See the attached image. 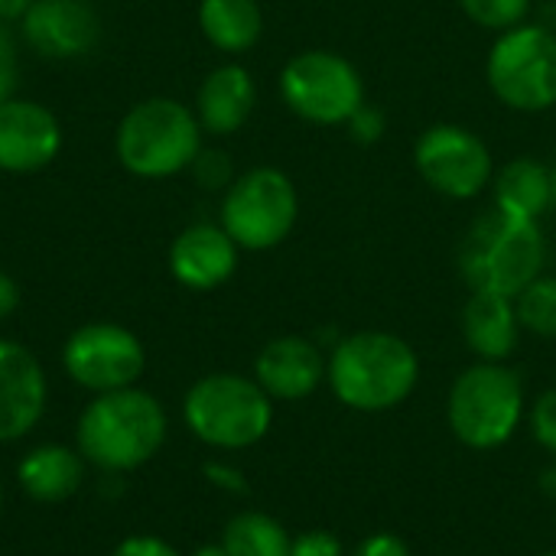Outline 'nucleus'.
<instances>
[{"label": "nucleus", "mask_w": 556, "mask_h": 556, "mask_svg": "<svg viewBox=\"0 0 556 556\" xmlns=\"http://www.w3.org/2000/svg\"><path fill=\"white\" fill-rule=\"evenodd\" d=\"M326 384L332 397L355 414L397 410L420 384V355L397 332L358 329L326 355Z\"/></svg>", "instance_id": "f257e3e1"}, {"label": "nucleus", "mask_w": 556, "mask_h": 556, "mask_svg": "<svg viewBox=\"0 0 556 556\" xmlns=\"http://www.w3.org/2000/svg\"><path fill=\"white\" fill-rule=\"evenodd\" d=\"M166 430L169 420L163 404L134 384L94 394L78 417L75 450L88 466L104 472H134L160 453Z\"/></svg>", "instance_id": "f03ea898"}, {"label": "nucleus", "mask_w": 556, "mask_h": 556, "mask_svg": "<svg viewBox=\"0 0 556 556\" xmlns=\"http://www.w3.org/2000/svg\"><path fill=\"white\" fill-rule=\"evenodd\" d=\"M528 417V391L508 362H476L450 384V433L476 453L502 450Z\"/></svg>", "instance_id": "7ed1b4c3"}, {"label": "nucleus", "mask_w": 556, "mask_h": 556, "mask_svg": "<svg viewBox=\"0 0 556 556\" xmlns=\"http://www.w3.org/2000/svg\"><path fill=\"white\" fill-rule=\"evenodd\" d=\"M202 124L176 98H147L134 104L114 134L117 163L137 179H169L202 153Z\"/></svg>", "instance_id": "20e7f679"}, {"label": "nucleus", "mask_w": 556, "mask_h": 556, "mask_svg": "<svg viewBox=\"0 0 556 556\" xmlns=\"http://www.w3.org/2000/svg\"><path fill=\"white\" fill-rule=\"evenodd\" d=\"M182 420L199 443L222 453H238L270 433L274 401L254 378L215 371L186 391Z\"/></svg>", "instance_id": "39448f33"}, {"label": "nucleus", "mask_w": 556, "mask_h": 556, "mask_svg": "<svg viewBox=\"0 0 556 556\" xmlns=\"http://www.w3.org/2000/svg\"><path fill=\"white\" fill-rule=\"evenodd\" d=\"M544 261L547 244L541 222L508 218L495 208L472 225L459 251V270L469 290H489L511 300L544 274Z\"/></svg>", "instance_id": "423d86ee"}, {"label": "nucleus", "mask_w": 556, "mask_h": 556, "mask_svg": "<svg viewBox=\"0 0 556 556\" xmlns=\"http://www.w3.org/2000/svg\"><path fill=\"white\" fill-rule=\"evenodd\" d=\"M485 81L492 94L518 114L556 108V29L528 20L498 33L485 59Z\"/></svg>", "instance_id": "0eeeda50"}, {"label": "nucleus", "mask_w": 556, "mask_h": 556, "mask_svg": "<svg viewBox=\"0 0 556 556\" xmlns=\"http://www.w3.org/2000/svg\"><path fill=\"white\" fill-rule=\"evenodd\" d=\"M296 218V182L277 166H254L225 189L218 225L241 251H270L293 235Z\"/></svg>", "instance_id": "6e6552de"}, {"label": "nucleus", "mask_w": 556, "mask_h": 556, "mask_svg": "<svg viewBox=\"0 0 556 556\" xmlns=\"http://www.w3.org/2000/svg\"><path fill=\"white\" fill-rule=\"evenodd\" d=\"M280 98L306 124L345 127L365 104V78L336 49H303L280 68Z\"/></svg>", "instance_id": "1a4fd4ad"}, {"label": "nucleus", "mask_w": 556, "mask_h": 556, "mask_svg": "<svg viewBox=\"0 0 556 556\" xmlns=\"http://www.w3.org/2000/svg\"><path fill=\"white\" fill-rule=\"evenodd\" d=\"M414 169L440 195L469 202L479 199L495 176V160L489 143L453 121L430 124L414 140Z\"/></svg>", "instance_id": "9d476101"}, {"label": "nucleus", "mask_w": 556, "mask_h": 556, "mask_svg": "<svg viewBox=\"0 0 556 556\" xmlns=\"http://www.w3.org/2000/svg\"><path fill=\"white\" fill-rule=\"evenodd\" d=\"M65 375L94 394L134 388L147 368L143 342L117 323H85L62 345Z\"/></svg>", "instance_id": "9b49d317"}, {"label": "nucleus", "mask_w": 556, "mask_h": 556, "mask_svg": "<svg viewBox=\"0 0 556 556\" xmlns=\"http://www.w3.org/2000/svg\"><path fill=\"white\" fill-rule=\"evenodd\" d=\"M23 39L42 59H81L101 39V16L91 0H33L20 16Z\"/></svg>", "instance_id": "f8f14e48"}, {"label": "nucleus", "mask_w": 556, "mask_h": 556, "mask_svg": "<svg viewBox=\"0 0 556 556\" xmlns=\"http://www.w3.org/2000/svg\"><path fill=\"white\" fill-rule=\"evenodd\" d=\"M62 150L59 117L29 98H10L0 104V169L39 173Z\"/></svg>", "instance_id": "ddd939ff"}, {"label": "nucleus", "mask_w": 556, "mask_h": 556, "mask_svg": "<svg viewBox=\"0 0 556 556\" xmlns=\"http://www.w3.org/2000/svg\"><path fill=\"white\" fill-rule=\"evenodd\" d=\"M49 384L39 358L13 342L0 339V443L23 440L46 414Z\"/></svg>", "instance_id": "4468645a"}, {"label": "nucleus", "mask_w": 556, "mask_h": 556, "mask_svg": "<svg viewBox=\"0 0 556 556\" xmlns=\"http://www.w3.org/2000/svg\"><path fill=\"white\" fill-rule=\"evenodd\" d=\"M238 254L241 248L231 241V235L222 225L195 222L173 238L166 264L176 283L195 293H208V290L225 287L235 277Z\"/></svg>", "instance_id": "2eb2a0df"}, {"label": "nucleus", "mask_w": 556, "mask_h": 556, "mask_svg": "<svg viewBox=\"0 0 556 556\" xmlns=\"http://www.w3.org/2000/svg\"><path fill=\"white\" fill-rule=\"evenodd\" d=\"M254 381L270 401H306L326 384V352L306 336L270 339L254 358Z\"/></svg>", "instance_id": "dca6fc26"}, {"label": "nucleus", "mask_w": 556, "mask_h": 556, "mask_svg": "<svg viewBox=\"0 0 556 556\" xmlns=\"http://www.w3.org/2000/svg\"><path fill=\"white\" fill-rule=\"evenodd\" d=\"M257 108V81L254 75L238 65L225 62L205 75V81L195 91V117L205 134L212 137H231L238 134Z\"/></svg>", "instance_id": "f3484780"}, {"label": "nucleus", "mask_w": 556, "mask_h": 556, "mask_svg": "<svg viewBox=\"0 0 556 556\" xmlns=\"http://www.w3.org/2000/svg\"><path fill=\"white\" fill-rule=\"evenodd\" d=\"M521 323L511 296L472 290L463 306V339L476 362H508L521 345Z\"/></svg>", "instance_id": "a211bd4d"}, {"label": "nucleus", "mask_w": 556, "mask_h": 556, "mask_svg": "<svg viewBox=\"0 0 556 556\" xmlns=\"http://www.w3.org/2000/svg\"><path fill=\"white\" fill-rule=\"evenodd\" d=\"M492 202L498 215L541 222L556 199L554 173L534 156H515L492 176Z\"/></svg>", "instance_id": "6ab92c4d"}, {"label": "nucleus", "mask_w": 556, "mask_h": 556, "mask_svg": "<svg viewBox=\"0 0 556 556\" xmlns=\"http://www.w3.org/2000/svg\"><path fill=\"white\" fill-rule=\"evenodd\" d=\"M16 479H20L23 492L33 502L55 505V502L72 498L81 489V482H85V459L72 446L42 443V446H36V450H29L23 456V463L16 466Z\"/></svg>", "instance_id": "aec40b11"}, {"label": "nucleus", "mask_w": 556, "mask_h": 556, "mask_svg": "<svg viewBox=\"0 0 556 556\" xmlns=\"http://www.w3.org/2000/svg\"><path fill=\"white\" fill-rule=\"evenodd\" d=\"M199 29L218 52L241 55L261 42L264 10L257 0H202Z\"/></svg>", "instance_id": "412c9836"}, {"label": "nucleus", "mask_w": 556, "mask_h": 556, "mask_svg": "<svg viewBox=\"0 0 556 556\" xmlns=\"http://www.w3.org/2000/svg\"><path fill=\"white\" fill-rule=\"evenodd\" d=\"M290 531L264 511L235 515L222 534L228 556H290Z\"/></svg>", "instance_id": "4be33fe9"}, {"label": "nucleus", "mask_w": 556, "mask_h": 556, "mask_svg": "<svg viewBox=\"0 0 556 556\" xmlns=\"http://www.w3.org/2000/svg\"><path fill=\"white\" fill-rule=\"evenodd\" d=\"M518 323L538 339H556V277L541 274L515 296Z\"/></svg>", "instance_id": "5701e85b"}, {"label": "nucleus", "mask_w": 556, "mask_h": 556, "mask_svg": "<svg viewBox=\"0 0 556 556\" xmlns=\"http://www.w3.org/2000/svg\"><path fill=\"white\" fill-rule=\"evenodd\" d=\"M459 7L476 26L498 36V33H508V29L528 23L534 0H459Z\"/></svg>", "instance_id": "b1692460"}, {"label": "nucleus", "mask_w": 556, "mask_h": 556, "mask_svg": "<svg viewBox=\"0 0 556 556\" xmlns=\"http://www.w3.org/2000/svg\"><path fill=\"white\" fill-rule=\"evenodd\" d=\"M528 424L534 443L556 459V388H547L534 397V404L528 407Z\"/></svg>", "instance_id": "393cba45"}, {"label": "nucleus", "mask_w": 556, "mask_h": 556, "mask_svg": "<svg viewBox=\"0 0 556 556\" xmlns=\"http://www.w3.org/2000/svg\"><path fill=\"white\" fill-rule=\"evenodd\" d=\"M189 169L195 173L199 186H205V189H228L235 182V166H231L228 153H222V150L202 147V153L195 156V163Z\"/></svg>", "instance_id": "a878e982"}, {"label": "nucleus", "mask_w": 556, "mask_h": 556, "mask_svg": "<svg viewBox=\"0 0 556 556\" xmlns=\"http://www.w3.org/2000/svg\"><path fill=\"white\" fill-rule=\"evenodd\" d=\"M20 78V46L7 23H0V104L13 98Z\"/></svg>", "instance_id": "bb28decb"}, {"label": "nucleus", "mask_w": 556, "mask_h": 556, "mask_svg": "<svg viewBox=\"0 0 556 556\" xmlns=\"http://www.w3.org/2000/svg\"><path fill=\"white\" fill-rule=\"evenodd\" d=\"M290 556H345V544L339 534L313 528L290 541Z\"/></svg>", "instance_id": "cd10ccee"}, {"label": "nucleus", "mask_w": 556, "mask_h": 556, "mask_svg": "<svg viewBox=\"0 0 556 556\" xmlns=\"http://www.w3.org/2000/svg\"><path fill=\"white\" fill-rule=\"evenodd\" d=\"M345 127H349V134H352L358 143H378V140L384 137V130H388L384 114H381L378 108H371L368 101L355 111V117H352Z\"/></svg>", "instance_id": "c85d7f7f"}, {"label": "nucleus", "mask_w": 556, "mask_h": 556, "mask_svg": "<svg viewBox=\"0 0 556 556\" xmlns=\"http://www.w3.org/2000/svg\"><path fill=\"white\" fill-rule=\"evenodd\" d=\"M202 472H205V479H208L215 489H222V492H228V495H248V479H244V472H241L238 466L222 463V459H208V463L202 466Z\"/></svg>", "instance_id": "c756f323"}, {"label": "nucleus", "mask_w": 556, "mask_h": 556, "mask_svg": "<svg viewBox=\"0 0 556 556\" xmlns=\"http://www.w3.org/2000/svg\"><path fill=\"white\" fill-rule=\"evenodd\" d=\"M352 556H414L410 554V547H407V541L404 538H397V534H391V531H378V534H368Z\"/></svg>", "instance_id": "7c9ffc66"}, {"label": "nucleus", "mask_w": 556, "mask_h": 556, "mask_svg": "<svg viewBox=\"0 0 556 556\" xmlns=\"http://www.w3.org/2000/svg\"><path fill=\"white\" fill-rule=\"evenodd\" d=\"M114 556H179L173 544H166L163 538H153V534H137V538H127L117 544Z\"/></svg>", "instance_id": "2f4dec72"}, {"label": "nucleus", "mask_w": 556, "mask_h": 556, "mask_svg": "<svg viewBox=\"0 0 556 556\" xmlns=\"http://www.w3.org/2000/svg\"><path fill=\"white\" fill-rule=\"evenodd\" d=\"M20 283L7 274V270H0V319H7V316H13L16 313V306H20Z\"/></svg>", "instance_id": "473e14b6"}, {"label": "nucleus", "mask_w": 556, "mask_h": 556, "mask_svg": "<svg viewBox=\"0 0 556 556\" xmlns=\"http://www.w3.org/2000/svg\"><path fill=\"white\" fill-rule=\"evenodd\" d=\"M33 0H0V23H10V20H20L26 13Z\"/></svg>", "instance_id": "72a5a7b5"}, {"label": "nucleus", "mask_w": 556, "mask_h": 556, "mask_svg": "<svg viewBox=\"0 0 556 556\" xmlns=\"http://www.w3.org/2000/svg\"><path fill=\"white\" fill-rule=\"evenodd\" d=\"M541 489H544V495H547V498H554L556 502V463L547 469V472H544V476H541Z\"/></svg>", "instance_id": "f704fd0d"}, {"label": "nucleus", "mask_w": 556, "mask_h": 556, "mask_svg": "<svg viewBox=\"0 0 556 556\" xmlns=\"http://www.w3.org/2000/svg\"><path fill=\"white\" fill-rule=\"evenodd\" d=\"M192 556H228V551L222 544H212V547H199Z\"/></svg>", "instance_id": "c9c22d12"}, {"label": "nucleus", "mask_w": 556, "mask_h": 556, "mask_svg": "<svg viewBox=\"0 0 556 556\" xmlns=\"http://www.w3.org/2000/svg\"><path fill=\"white\" fill-rule=\"evenodd\" d=\"M0 511H3V485H0Z\"/></svg>", "instance_id": "e433bc0d"}, {"label": "nucleus", "mask_w": 556, "mask_h": 556, "mask_svg": "<svg viewBox=\"0 0 556 556\" xmlns=\"http://www.w3.org/2000/svg\"><path fill=\"white\" fill-rule=\"evenodd\" d=\"M541 556H556V551H547V554H541Z\"/></svg>", "instance_id": "4c0bfd02"}]
</instances>
